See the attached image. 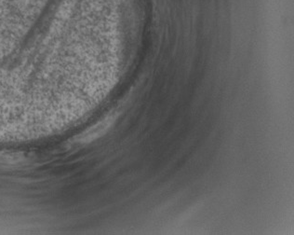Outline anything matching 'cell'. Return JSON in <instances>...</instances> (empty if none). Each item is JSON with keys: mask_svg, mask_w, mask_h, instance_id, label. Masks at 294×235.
<instances>
[{"mask_svg": "<svg viewBox=\"0 0 294 235\" xmlns=\"http://www.w3.org/2000/svg\"><path fill=\"white\" fill-rule=\"evenodd\" d=\"M112 122H113V120L109 119V120H105L104 122L99 123L97 126L92 128L91 131L85 133V135L82 138V141H92V140L98 138L99 136H101V134L110 127Z\"/></svg>", "mask_w": 294, "mask_h": 235, "instance_id": "1", "label": "cell"}]
</instances>
